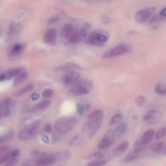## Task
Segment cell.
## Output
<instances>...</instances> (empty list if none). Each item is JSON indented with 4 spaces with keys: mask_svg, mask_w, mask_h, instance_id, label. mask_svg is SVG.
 <instances>
[{
    "mask_svg": "<svg viewBox=\"0 0 166 166\" xmlns=\"http://www.w3.org/2000/svg\"><path fill=\"white\" fill-rule=\"evenodd\" d=\"M5 80V75L4 74H0V82Z\"/></svg>",
    "mask_w": 166,
    "mask_h": 166,
    "instance_id": "obj_55",
    "label": "cell"
},
{
    "mask_svg": "<svg viewBox=\"0 0 166 166\" xmlns=\"http://www.w3.org/2000/svg\"><path fill=\"white\" fill-rule=\"evenodd\" d=\"M35 87V86L33 84H28L17 91L15 93V96L16 97H19L22 95L24 94L32 91Z\"/></svg>",
    "mask_w": 166,
    "mask_h": 166,
    "instance_id": "obj_20",
    "label": "cell"
},
{
    "mask_svg": "<svg viewBox=\"0 0 166 166\" xmlns=\"http://www.w3.org/2000/svg\"><path fill=\"white\" fill-rule=\"evenodd\" d=\"M79 32L82 37H84L87 35L88 33L86 29L84 28L81 29L79 31Z\"/></svg>",
    "mask_w": 166,
    "mask_h": 166,
    "instance_id": "obj_46",
    "label": "cell"
},
{
    "mask_svg": "<svg viewBox=\"0 0 166 166\" xmlns=\"http://www.w3.org/2000/svg\"><path fill=\"white\" fill-rule=\"evenodd\" d=\"M162 114L158 115L156 118L147 122V125H156L162 119Z\"/></svg>",
    "mask_w": 166,
    "mask_h": 166,
    "instance_id": "obj_31",
    "label": "cell"
},
{
    "mask_svg": "<svg viewBox=\"0 0 166 166\" xmlns=\"http://www.w3.org/2000/svg\"><path fill=\"white\" fill-rule=\"evenodd\" d=\"M77 108L78 113L79 114L82 115L86 111L85 105L81 103L77 104Z\"/></svg>",
    "mask_w": 166,
    "mask_h": 166,
    "instance_id": "obj_40",
    "label": "cell"
},
{
    "mask_svg": "<svg viewBox=\"0 0 166 166\" xmlns=\"http://www.w3.org/2000/svg\"><path fill=\"white\" fill-rule=\"evenodd\" d=\"M3 104L5 107L10 108L13 104V101L10 97H7L3 101Z\"/></svg>",
    "mask_w": 166,
    "mask_h": 166,
    "instance_id": "obj_37",
    "label": "cell"
},
{
    "mask_svg": "<svg viewBox=\"0 0 166 166\" xmlns=\"http://www.w3.org/2000/svg\"><path fill=\"white\" fill-rule=\"evenodd\" d=\"M42 141L45 143H48L49 142V138L47 136L43 135L41 136Z\"/></svg>",
    "mask_w": 166,
    "mask_h": 166,
    "instance_id": "obj_52",
    "label": "cell"
},
{
    "mask_svg": "<svg viewBox=\"0 0 166 166\" xmlns=\"http://www.w3.org/2000/svg\"><path fill=\"white\" fill-rule=\"evenodd\" d=\"M166 134V128L165 127L162 128L156 132L155 136L156 140H159L163 138Z\"/></svg>",
    "mask_w": 166,
    "mask_h": 166,
    "instance_id": "obj_30",
    "label": "cell"
},
{
    "mask_svg": "<svg viewBox=\"0 0 166 166\" xmlns=\"http://www.w3.org/2000/svg\"><path fill=\"white\" fill-rule=\"evenodd\" d=\"M14 29V24L12 23L10 25L8 32L9 36H10L12 34Z\"/></svg>",
    "mask_w": 166,
    "mask_h": 166,
    "instance_id": "obj_48",
    "label": "cell"
},
{
    "mask_svg": "<svg viewBox=\"0 0 166 166\" xmlns=\"http://www.w3.org/2000/svg\"><path fill=\"white\" fill-rule=\"evenodd\" d=\"M40 121L36 120L24 127L18 133L17 137L20 140H26L33 137L37 133Z\"/></svg>",
    "mask_w": 166,
    "mask_h": 166,
    "instance_id": "obj_2",
    "label": "cell"
},
{
    "mask_svg": "<svg viewBox=\"0 0 166 166\" xmlns=\"http://www.w3.org/2000/svg\"><path fill=\"white\" fill-rule=\"evenodd\" d=\"M20 154V151L18 150H14L11 152L12 157H17Z\"/></svg>",
    "mask_w": 166,
    "mask_h": 166,
    "instance_id": "obj_51",
    "label": "cell"
},
{
    "mask_svg": "<svg viewBox=\"0 0 166 166\" xmlns=\"http://www.w3.org/2000/svg\"><path fill=\"white\" fill-rule=\"evenodd\" d=\"M128 123V119L125 118L118 126L115 133L116 137L117 138H120L125 134L127 130Z\"/></svg>",
    "mask_w": 166,
    "mask_h": 166,
    "instance_id": "obj_10",
    "label": "cell"
},
{
    "mask_svg": "<svg viewBox=\"0 0 166 166\" xmlns=\"http://www.w3.org/2000/svg\"><path fill=\"white\" fill-rule=\"evenodd\" d=\"M116 140L115 132L113 129H110L104 135L98 144V149L103 150L109 148L115 143Z\"/></svg>",
    "mask_w": 166,
    "mask_h": 166,
    "instance_id": "obj_5",
    "label": "cell"
},
{
    "mask_svg": "<svg viewBox=\"0 0 166 166\" xmlns=\"http://www.w3.org/2000/svg\"><path fill=\"white\" fill-rule=\"evenodd\" d=\"M53 93V90L51 89H45L42 93L43 97L45 98H48L51 97Z\"/></svg>",
    "mask_w": 166,
    "mask_h": 166,
    "instance_id": "obj_38",
    "label": "cell"
},
{
    "mask_svg": "<svg viewBox=\"0 0 166 166\" xmlns=\"http://www.w3.org/2000/svg\"><path fill=\"white\" fill-rule=\"evenodd\" d=\"M73 69L82 70V68L76 64L69 63L65 64L60 67L59 70L64 71H68Z\"/></svg>",
    "mask_w": 166,
    "mask_h": 166,
    "instance_id": "obj_22",
    "label": "cell"
},
{
    "mask_svg": "<svg viewBox=\"0 0 166 166\" xmlns=\"http://www.w3.org/2000/svg\"><path fill=\"white\" fill-rule=\"evenodd\" d=\"M57 36V30L55 29H50L46 32L44 39V41L48 44H52L56 40Z\"/></svg>",
    "mask_w": 166,
    "mask_h": 166,
    "instance_id": "obj_11",
    "label": "cell"
},
{
    "mask_svg": "<svg viewBox=\"0 0 166 166\" xmlns=\"http://www.w3.org/2000/svg\"><path fill=\"white\" fill-rule=\"evenodd\" d=\"M139 155L135 154H129L124 158L120 161L121 163H128L130 162L135 161L139 158Z\"/></svg>",
    "mask_w": 166,
    "mask_h": 166,
    "instance_id": "obj_25",
    "label": "cell"
},
{
    "mask_svg": "<svg viewBox=\"0 0 166 166\" xmlns=\"http://www.w3.org/2000/svg\"><path fill=\"white\" fill-rule=\"evenodd\" d=\"M103 114V111L102 110H97L90 114L88 115V118L90 120V119L100 116Z\"/></svg>",
    "mask_w": 166,
    "mask_h": 166,
    "instance_id": "obj_32",
    "label": "cell"
},
{
    "mask_svg": "<svg viewBox=\"0 0 166 166\" xmlns=\"http://www.w3.org/2000/svg\"><path fill=\"white\" fill-rule=\"evenodd\" d=\"M101 32L98 31H94L89 36L87 42L89 44L98 46H102L97 41V37L101 33Z\"/></svg>",
    "mask_w": 166,
    "mask_h": 166,
    "instance_id": "obj_13",
    "label": "cell"
},
{
    "mask_svg": "<svg viewBox=\"0 0 166 166\" xmlns=\"http://www.w3.org/2000/svg\"><path fill=\"white\" fill-rule=\"evenodd\" d=\"M74 28L73 25L68 24L64 25L62 28V34L65 38H68L73 33Z\"/></svg>",
    "mask_w": 166,
    "mask_h": 166,
    "instance_id": "obj_16",
    "label": "cell"
},
{
    "mask_svg": "<svg viewBox=\"0 0 166 166\" xmlns=\"http://www.w3.org/2000/svg\"><path fill=\"white\" fill-rule=\"evenodd\" d=\"M55 154L57 162L67 160L71 156L70 151H60Z\"/></svg>",
    "mask_w": 166,
    "mask_h": 166,
    "instance_id": "obj_17",
    "label": "cell"
},
{
    "mask_svg": "<svg viewBox=\"0 0 166 166\" xmlns=\"http://www.w3.org/2000/svg\"><path fill=\"white\" fill-rule=\"evenodd\" d=\"M57 162L54 153H43L39 155L35 161V164L38 165H51Z\"/></svg>",
    "mask_w": 166,
    "mask_h": 166,
    "instance_id": "obj_7",
    "label": "cell"
},
{
    "mask_svg": "<svg viewBox=\"0 0 166 166\" xmlns=\"http://www.w3.org/2000/svg\"><path fill=\"white\" fill-rule=\"evenodd\" d=\"M146 102L145 97L143 96H139L137 97L135 100L136 104L138 106L141 107Z\"/></svg>",
    "mask_w": 166,
    "mask_h": 166,
    "instance_id": "obj_36",
    "label": "cell"
},
{
    "mask_svg": "<svg viewBox=\"0 0 166 166\" xmlns=\"http://www.w3.org/2000/svg\"><path fill=\"white\" fill-rule=\"evenodd\" d=\"M91 26V24L89 23H86L84 24V27L86 28H90Z\"/></svg>",
    "mask_w": 166,
    "mask_h": 166,
    "instance_id": "obj_57",
    "label": "cell"
},
{
    "mask_svg": "<svg viewBox=\"0 0 166 166\" xmlns=\"http://www.w3.org/2000/svg\"><path fill=\"white\" fill-rule=\"evenodd\" d=\"M40 153V151L37 150H32L30 152V155L31 156H37Z\"/></svg>",
    "mask_w": 166,
    "mask_h": 166,
    "instance_id": "obj_49",
    "label": "cell"
},
{
    "mask_svg": "<svg viewBox=\"0 0 166 166\" xmlns=\"http://www.w3.org/2000/svg\"><path fill=\"white\" fill-rule=\"evenodd\" d=\"M156 10V8L154 7L140 10L135 14V20L137 22L139 23H145L150 19Z\"/></svg>",
    "mask_w": 166,
    "mask_h": 166,
    "instance_id": "obj_6",
    "label": "cell"
},
{
    "mask_svg": "<svg viewBox=\"0 0 166 166\" xmlns=\"http://www.w3.org/2000/svg\"><path fill=\"white\" fill-rule=\"evenodd\" d=\"M14 136V132L10 131L3 135L0 136V144L9 141L11 140Z\"/></svg>",
    "mask_w": 166,
    "mask_h": 166,
    "instance_id": "obj_23",
    "label": "cell"
},
{
    "mask_svg": "<svg viewBox=\"0 0 166 166\" xmlns=\"http://www.w3.org/2000/svg\"><path fill=\"white\" fill-rule=\"evenodd\" d=\"M69 41L70 42L73 44H76L80 43L82 40V37L79 31L75 32L70 36Z\"/></svg>",
    "mask_w": 166,
    "mask_h": 166,
    "instance_id": "obj_21",
    "label": "cell"
},
{
    "mask_svg": "<svg viewBox=\"0 0 166 166\" xmlns=\"http://www.w3.org/2000/svg\"><path fill=\"white\" fill-rule=\"evenodd\" d=\"M102 20L103 22L105 24L109 23L111 21L109 18L107 17H104Z\"/></svg>",
    "mask_w": 166,
    "mask_h": 166,
    "instance_id": "obj_54",
    "label": "cell"
},
{
    "mask_svg": "<svg viewBox=\"0 0 166 166\" xmlns=\"http://www.w3.org/2000/svg\"><path fill=\"white\" fill-rule=\"evenodd\" d=\"M74 85L70 92L75 96L87 94L90 92V88L93 87L92 82L87 80L78 82Z\"/></svg>",
    "mask_w": 166,
    "mask_h": 166,
    "instance_id": "obj_4",
    "label": "cell"
},
{
    "mask_svg": "<svg viewBox=\"0 0 166 166\" xmlns=\"http://www.w3.org/2000/svg\"><path fill=\"white\" fill-rule=\"evenodd\" d=\"M9 149V147L6 145L0 146V156L8 152Z\"/></svg>",
    "mask_w": 166,
    "mask_h": 166,
    "instance_id": "obj_41",
    "label": "cell"
},
{
    "mask_svg": "<svg viewBox=\"0 0 166 166\" xmlns=\"http://www.w3.org/2000/svg\"><path fill=\"white\" fill-rule=\"evenodd\" d=\"M4 109L5 107L3 104L1 102H0V118H1L4 116Z\"/></svg>",
    "mask_w": 166,
    "mask_h": 166,
    "instance_id": "obj_44",
    "label": "cell"
},
{
    "mask_svg": "<svg viewBox=\"0 0 166 166\" xmlns=\"http://www.w3.org/2000/svg\"><path fill=\"white\" fill-rule=\"evenodd\" d=\"M21 72V70L19 68H13L8 70L4 74V75L5 80H10L12 78L19 74Z\"/></svg>",
    "mask_w": 166,
    "mask_h": 166,
    "instance_id": "obj_18",
    "label": "cell"
},
{
    "mask_svg": "<svg viewBox=\"0 0 166 166\" xmlns=\"http://www.w3.org/2000/svg\"><path fill=\"white\" fill-rule=\"evenodd\" d=\"M122 117V114L121 113H118L114 115L111 118L109 122V126H112L117 124L121 120Z\"/></svg>",
    "mask_w": 166,
    "mask_h": 166,
    "instance_id": "obj_26",
    "label": "cell"
},
{
    "mask_svg": "<svg viewBox=\"0 0 166 166\" xmlns=\"http://www.w3.org/2000/svg\"><path fill=\"white\" fill-rule=\"evenodd\" d=\"M22 46L21 45L18 44L14 46L9 53L10 56H15L20 53Z\"/></svg>",
    "mask_w": 166,
    "mask_h": 166,
    "instance_id": "obj_28",
    "label": "cell"
},
{
    "mask_svg": "<svg viewBox=\"0 0 166 166\" xmlns=\"http://www.w3.org/2000/svg\"><path fill=\"white\" fill-rule=\"evenodd\" d=\"M11 157V152L10 151H8L3 156H0V164L5 163Z\"/></svg>",
    "mask_w": 166,
    "mask_h": 166,
    "instance_id": "obj_35",
    "label": "cell"
},
{
    "mask_svg": "<svg viewBox=\"0 0 166 166\" xmlns=\"http://www.w3.org/2000/svg\"><path fill=\"white\" fill-rule=\"evenodd\" d=\"M166 7L162 9L160 12L159 15L162 17L165 18L166 15Z\"/></svg>",
    "mask_w": 166,
    "mask_h": 166,
    "instance_id": "obj_50",
    "label": "cell"
},
{
    "mask_svg": "<svg viewBox=\"0 0 166 166\" xmlns=\"http://www.w3.org/2000/svg\"><path fill=\"white\" fill-rule=\"evenodd\" d=\"M59 18L58 16H53L50 18L48 21V24L49 25H51L55 24L59 20Z\"/></svg>",
    "mask_w": 166,
    "mask_h": 166,
    "instance_id": "obj_42",
    "label": "cell"
},
{
    "mask_svg": "<svg viewBox=\"0 0 166 166\" xmlns=\"http://www.w3.org/2000/svg\"><path fill=\"white\" fill-rule=\"evenodd\" d=\"M11 109L9 107H5L4 113V117H8L10 114Z\"/></svg>",
    "mask_w": 166,
    "mask_h": 166,
    "instance_id": "obj_47",
    "label": "cell"
},
{
    "mask_svg": "<svg viewBox=\"0 0 166 166\" xmlns=\"http://www.w3.org/2000/svg\"><path fill=\"white\" fill-rule=\"evenodd\" d=\"M78 123L77 119L72 117L61 118L55 122L54 128L59 134L64 135L73 129Z\"/></svg>",
    "mask_w": 166,
    "mask_h": 166,
    "instance_id": "obj_1",
    "label": "cell"
},
{
    "mask_svg": "<svg viewBox=\"0 0 166 166\" xmlns=\"http://www.w3.org/2000/svg\"><path fill=\"white\" fill-rule=\"evenodd\" d=\"M80 74L75 71L68 72L65 75L62 79L63 82L66 84H69L72 82L77 81L80 78Z\"/></svg>",
    "mask_w": 166,
    "mask_h": 166,
    "instance_id": "obj_9",
    "label": "cell"
},
{
    "mask_svg": "<svg viewBox=\"0 0 166 166\" xmlns=\"http://www.w3.org/2000/svg\"><path fill=\"white\" fill-rule=\"evenodd\" d=\"M104 156H105L104 154L101 151H96L90 155L88 157V158H93L100 159L104 158Z\"/></svg>",
    "mask_w": 166,
    "mask_h": 166,
    "instance_id": "obj_34",
    "label": "cell"
},
{
    "mask_svg": "<svg viewBox=\"0 0 166 166\" xmlns=\"http://www.w3.org/2000/svg\"><path fill=\"white\" fill-rule=\"evenodd\" d=\"M39 95L38 94L34 93L32 94L31 96L32 99L33 100H37L39 99Z\"/></svg>",
    "mask_w": 166,
    "mask_h": 166,
    "instance_id": "obj_53",
    "label": "cell"
},
{
    "mask_svg": "<svg viewBox=\"0 0 166 166\" xmlns=\"http://www.w3.org/2000/svg\"><path fill=\"white\" fill-rule=\"evenodd\" d=\"M51 104L49 100L43 101L31 108L28 110L29 113H32L37 111L44 110L49 106Z\"/></svg>",
    "mask_w": 166,
    "mask_h": 166,
    "instance_id": "obj_12",
    "label": "cell"
},
{
    "mask_svg": "<svg viewBox=\"0 0 166 166\" xmlns=\"http://www.w3.org/2000/svg\"><path fill=\"white\" fill-rule=\"evenodd\" d=\"M165 143L164 142H159L152 144L150 149L151 152L154 153H158L163 149Z\"/></svg>",
    "mask_w": 166,
    "mask_h": 166,
    "instance_id": "obj_19",
    "label": "cell"
},
{
    "mask_svg": "<svg viewBox=\"0 0 166 166\" xmlns=\"http://www.w3.org/2000/svg\"><path fill=\"white\" fill-rule=\"evenodd\" d=\"M165 18L161 17L159 15H154L151 18L149 21V23L150 25L153 24L159 21L163 20Z\"/></svg>",
    "mask_w": 166,
    "mask_h": 166,
    "instance_id": "obj_33",
    "label": "cell"
},
{
    "mask_svg": "<svg viewBox=\"0 0 166 166\" xmlns=\"http://www.w3.org/2000/svg\"><path fill=\"white\" fill-rule=\"evenodd\" d=\"M79 136L77 135L75 136L73 138V140H76L79 138Z\"/></svg>",
    "mask_w": 166,
    "mask_h": 166,
    "instance_id": "obj_58",
    "label": "cell"
},
{
    "mask_svg": "<svg viewBox=\"0 0 166 166\" xmlns=\"http://www.w3.org/2000/svg\"><path fill=\"white\" fill-rule=\"evenodd\" d=\"M162 114V112L159 111L154 109L150 110L144 115L142 118L143 120L144 121L147 122Z\"/></svg>",
    "mask_w": 166,
    "mask_h": 166,
    "instance_id": "obj_15",
    "label": "cell"
},
{
    "mask_svg": "<svg viewBox=\"0 0 166 166\" xmlns=\"http://www.w3.org/2000/svg\"><path fill=\"white\" fill-rule=\"evenodd\" d=\"M154 92L159 95H165L166 88L165 87L164 88L160 83H158L154 89Z\"/></svg>",
    "mask_w": 166,
    "mask_h": 166,
    "instance_id": "obj_29",
    "label": "cell"
},
{
    "mask_svg": "<svg viewBox=\"0 0 166 166\" xmlns=\"http://www.w3.org/2000/svg\"><path fill=\"white\" fill-rule=\"evenodd\" d=\"M129 145V142L127 141L122 142L117 148H115L113 151V154L115 156H120L122 153L127 150Z\"/></svg>",
    "mask_w": 166,
    "mask_h": 166,
    "instance_id": "obj_14",
    "label": "cell"
},
{
    "mask_svg": "<svg viewBox=\"0 0 166 166\" xmlns=\"http://www.w3.org/2000/svg\"><path fill=\"white\" fill-rule=\"evenodd\" d=\"M144 150V148L142 147H137L133 150V153L137 154L142 153Z\"/></svg>",
    "mask_w": 166,
    "mask_h": 166,
    "instance_id": "obj_45",
    "label": "cell"
},
{
    "mask_svg": "<svg viewBox=\"0 0 166 166\" xmlns=\"http://www.w3.org/2000/svg\"><path fill=\"white\" fill-rule=\"evenodd\" d=\"M109 162L107 159H99L90 162L87 165L89 166H103L106 165Z\"/></svg>",
    "mask_w": 166,
    "mask_h": 166,
    "instance_id": "obj_27",
    "label": "cell"
},
{
    "mask_svg": "<svg viewBox=\"0 0 166 166\" xmlns=\"http://www.w3.org/2000/svg\"><path fill=\"white\" fill-rule=\"evenodd\" d=\"M154 130L152 129L147 130L136 141L134 145L140 146L147 145L152 140L155 134Z\"/></svg>",
    "mask_w": 166,
    "mask_h": 166,
    "instance_id": "obj_8",
    "label": "cell"
},
{
    "mask_svg": "<svg viewBox=\"0 0 166 166\" xmlns=\"http://www.w3.org/2000/svg\"><path fill=\"white\" fill-rule=\"evenodd\" d=\"M131 48V46L129 43H120L104 53L102 57L103 59H108L123 54L129 51Z\"/></svg>",
    "mask_w": 166,
    "mask_h": 166,
    "instance_id": "obj_3",
    "label": "cell"
},
{
    "mask_svg": "<svg viewBox=\"0 0 166 166\" xmlns=\"http://www.w3.org/2000/svg\"><path fill=\"white\" fill-rule=\"evenodd\" d=\"M44 131L48 133H50L52 132V129L51 125L48 123L46 124L44 128Z\"/></svg>",
    "mask_w": 166,
    "mask_h": 166,
    "instance_id": "obj_43",
    "label": "cell"
},
{
    "mask_svg": "<svg viewBox=\"0 0 166 166\" xmlns=\"http://www.w3.org/2000/svg\"><path fill=\"white\" fill-rule=\"evenodd\" d=\"M53 135L54 136H53V141H57V137L56 135Z\"/></svg>",
    "mask_w": 166,
    "mask_h": 166,
    "instance_id": "obj_59",
    "label": "cell"
},
{
    "mask_svg": "<svg viewBox=\"0 0 166 166\" xmlns=\"http://www.w3.org/2000/svg\"><path fill=\"white\" fill-rule=\"evenodd\" d=\"M28 76V74L26 72H24L19 75L14 80L13 86H16L26 80Z\"/></svg>",
    "mask_w": 166,
    "mask_h": 166,
    "instance_id": "obj_24",
    "label": "cell"
},
{
    "mask_svg": "<svg viewBox=\"0 0 166 166\" xmlns=\"http://www.w3.org/2000/svg\"><path fill=\"white\" fill-rule=\"evenodd\" d=\"M138 116L137 115H135L132 117V120L134 121H136L138 119Z\"/></svg>",
    "mask_w": 166,
    "mask_h": 166,
    "instance_id": "obj_56",
    "label": "cell"
},
{
    "mask_svg": "<svg viewBox=\"0 0 166 166\" xmlns=\"http://www.w3.org/2000/svg\"><path fill=\"white\" fill-rule=\"evenodd\" d=\"M18 161L17 157H11L7 161L6 166H12L15 165Z\"/></svg>",
    "mask_w": 166,
    "mask_h": 166,
    "instance_id": "obj_39",
    "label": "cell"
}]
</instances>
